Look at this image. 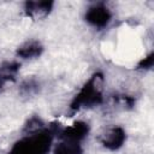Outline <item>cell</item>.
Segmentation results:
<instances>
[{
  "instance_id": "9",
  "label": "cell",
  "mask_w": 154,
  "mask_h": 154,
  "mask_svg": "<svg viewBox=\"0 0 154 154\" xmlns=\"http://www.w3.org/2000/svg\"><path fill=\"white\" fill-rule=\"evenodd\" d=\"M53 154H83V149L79 142L61 140L58 144H55Z\"/></svg>"
},
{
  "instance_id": "1",
  "label": "cell",
  "mask_w": 154,
  "mask_h": 154,
  "mask_svg": "<svg viewBox=\"0 0 154 154\" xmlns=\"http://www.w3.org/2000/svg\"><path fill=\"white\" fill-rule=\"evenodd\" d=\"M55 134L53 128L29 132L14 142L7 154H48Z\"/></svg>"
},
{
  "instance_id": "2",
  "label": "cell",
  "mask_w": 154,
  "mask_h": 154,
  "mask_svg": "<svg viewBox=\"0 0 154 154\" xmlns=\"http://www.w3.org/2000/svg\"><path fill=\"white\" fill-rule=\"evenodd\" d=\"M103 75L101 72L93 73L72 99L70 108L72 111H79L82 108H91L101 105L103 101Z\"/></svg>"
},
{
  "instance_id": "6",
  "label": "cell",
  "mask_w": 154,
  "mask_h": 154,
  "mask_svg": "<svg viewBox=\"0 0 154 154\" xmlns=\"http://www.w3.org/2000/svg\"><path fill=\"white\" fill-rule=\"evenodd\" d=\"M54 2L51 0L45 1H25L24 2V12L28 17L32 19H41L47 17L52 8Z\"/></svg>"
},
{
  "instance_id": "3",
  "label": "cell",
  "mask_w": 154,
  "mask_h": 154,
  "mask_svg": "<svg viewBox=\"0 0 154 154\" xmlns=\"http://www.w3.org/2000/svg\"><path fill=\"white\" fill-rule=\"evenodd\" d=\"M84 19L91 26L96 29H103L109 24L112 19V12L105 4L97 2L88 7L84 14Z\"/></svg>"
},
{
  "instance_id": "8",
  "label": "cell",
  "mask_w": 154,
  "mask_h": 154,
  "mask_svg": "<svg viewBox=\"0 0 154 154\" xmlns=\"http://www.w3.org/2000/svg\"><path fill=\"white\" fill-rule=\"evenodd\" d=\"M20 69V63L18 61H5L0 65V90L8 82H14L17 73Z\"/></svg>"
},
{
  "instance_id": "10",
  "label": "cell",
  "mask_w": 154,
  "mask_h": 154,
  "mask_svg": "<svg viewBox=\"0 0 154 154\" xmlns=\"http://www.w3.org/2000/svg\"><path fill=\"white\" fill-rule=\"evenodd\" d=\"M38 87L40 85L35 79H26L20 85V94L24 95V96L34 95L38 91Z\"/></svg>"
},
{
  "instance_id": "5",
  "label": "cell",
  "mask_w": 154,
  "mask_h": 154,
  "mask_svg": "<svg viewBox=\"0 0 154 154\" xmlns=\"http://www.w3.org/2000/svg\"><path fill=\"white\" fill-rule=\"evenodd\" d=\"M89 134V125L85 122L78 120L75 122L72 125L66 126L61 129L58 132V136L60 140H66V141H73V142H82Z\"/></svg>"
},
{
  "instance_id": "7",
  "label": "cell",
  "mask_w": 154,
  "mask_h": 154,
  "mask_svg": "<svg viewBox=\"0 0 154 154\" xmlns=\"http://www.w3.org/2000/svg\"><path fill=\"white\" fill-rule=\"evenodd\" d=\"M43 53V46L37 40H28L22 43L17 51L16 55L20 59H35Z\"/></svg>"
},
{
  "instance_id": "11",
  "label": "cell",
  "mask_w": 154,
  "mask_h": 154,
  "mask_svg": "<svg viewBox=\"0 0 154 154\" xmlns=\"http://www.w3.org/2000/svg\"><path fill=\"white\" fill-rule=\"evenodd\" d=\"M154 65V53L150 52L148 55H146L143 59H141L137 64L138 70H150Z\"/></svg>"
},
{
  "instance_id": "4",
  "label": "cell",
  "mask_w": 154,
  "mask_h": 154,
  "mask_svg": "<svg viewBox=\"0 0 154 154\" xmlns=\"http://www.w3.org/2000/svg\"><path fill=\"white\" fill-rule=\"evenodd\" d=\"M125 141L126 132L122 126H112L100 136L101 144L109 150H118L123 147Z\"/></svg>"
}]
</instances>
